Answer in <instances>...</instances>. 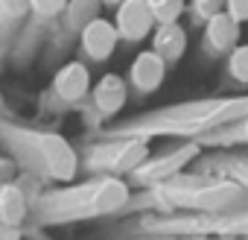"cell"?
<instances>
[{"instance_id": "4fadbf2b", "label": "cell", "mask_w": 248, "mask_h": 240, "mask_svg": "<svg viewBox=\"0 0 248 240\" xmlns=\"http://www.w3.org/2000/svg\"><path fill=\"white\" fill-rule=\"evenodd\" d=\"M126 100H129V82L117 73L99 76L91 91V103L99 117H117L123 111V105H126Z\"/></svg>"}, {"instance_id": "8fae6325", "label": "cell", "mask_w": 248, "mask_h": 240, "mask_svg": "<svg viewBox=\"0 0 248 240\" xmlns=\"http://www.w3.org/2000/svg\"><path fill=\"white\" fill-rule=\"evenodd\" d=\"M91 91H93L91 88V70H88L85 62H76V59L73 62H64L56 70V76H53V94L62 103H67V105L82 103Z\"/></svg>"}, {"instance_id": "4316f807", "label": "cell", "mask_w": 248, "mask_h": 240, "mask_svg": "<svg viewBox=\"0 0 248 240\" xmlns=\"http://www.w3.org/2000/svg\"><path fill=\"white\" fill-rule=\"evenodd\" d=\"M102 3H105V6H114V9H117L120 3H126V0H102Z\"/></svg>"}, {"instance_id": "7c38bea8", "label": "cell", "mask_w": 248, "mask_h": 240, "mask_svg": "<svg viewBox=\"0 0 248 240\" xmlns=\"http://www.w3.org/2000/svg\"><path fill=\"white\" fill-rule=\"evenodd\" d=\"M79 44H82V53L88 62H105V59H111V53L120 44V33L111 21L96 18L93 24H88L79 33Z\"/></svg>"}, {"instance_id": "cb8c5ba5", "label": "cell", "mask_w": 248, "mask_h": 240, "mask_svg": "<svg viewBox=\"0 0 248 240\" xmlns=\"http://www.w3.org/2000/svg\"><path fill=\"white\" fill-rule=\"evenodd\" d=\"M117 240H236V237H216V234H135Z\"/></svg>"}, {"instance_id": "7a4b0ae2", "label": "cell", "mask_w": 248, "mask_h": 240, "mask_svg": "<svg viewBox=\"0 0 248 240\" xmlns=\"http://www.w3.org/2000/svg\"><path fill=\"white\" fill-rule=\"evenodd\" d=\"M132 205V188L120 176H91L88 182L56 185L32 196L35 225H67L117 217Z\"/></svg>"}, {"instance_id": "9c48e42d", "label": "cell", "mask_w": 248, "mask_h": 240, "mask_svg": "<svg viewBox=\"0 0 248 240\" xmlns=\"http://www.w3.org/2000/svg\"><path fill=\"white\" fill-rule=\"evenodd\" d=\"M167 68L170 62L164 56H158L155 50H140L135 56V62L129 65V85L135 94L146 97V94H155L164 79H167Z\"/></svg>"}, {"instance_id": "603a6c76", "label": "cell", "mask_w": 248, "mask_h": 240, "mask_svg": "<svg viewBox=\"0 0 248 240\" xmlns=\"http://www.w3.org/2000/svg\"><path fill=\"white\" fill-rule=\"evenodd\" d=\"M70 0H32V15L38 21H53L59 15H64Z\"/></svg>"}, {"instance_id": "44dd1931", "label": "cell", "mask_w": 248, "mask_h": 240, "mask_svg": "<svg viewBox=\"0 0 248 240\" xmlns=\"http://www.w3.org/2000/svg\"><path fill=\"white\" fill-rule=\"evenodd\" d=\"M225 6H228V0H190L187 9H190V18H193L196 24H207L210 18L222 15Z\"/></svg>"}, {"instance_id": "9a60e30c", "label": "cell", "mask_w": 248, "mask_h": 240, "mask_svg": "<svg viewBox=\"0 0 248 240\" xmlns=\"http://www.w3.org/2000/svg\"><path fill=\"white\" fill-rule=\"evenodd\" d=\"M196 173L204 176H219V179H233L248 188V153H219L210 155L199 164Z\"/></svg>"}, {"instance_id": "30bf717a", "label": "cell", "mask_w": 248, "mask_h": 240, "mask_svg": "<svg viewBox=\"0 0 248 240\" xmlns=\"http://www.w3.org/2000/svg\"><path fill=\"white\" fill-rule=\"evenodd\" d=\"M239 27L228 12L210 18L204 24V33H202V50L204 56L210 59H222V56H231L236 47H239Z\"/></svg>"}, {"instance_id": "d4e9b609", "label": "cell", "mask_w": 248, "mask_h": 240, "mask_svg": "<svg viewBox=\"0 0 248 240\" xmlns=\"http://www.w3.org/2000/svg\"><path fill=\"white\" fill-rule=\"evenodd\" d=\"M225 12H228L236 24H245V21H248V0H228Z\"/></svg>"}, {"instance_id": "52a82bcc", "label": "cell", "mask_w": 248, "mask_h": 240, "mask_svg": "<svg viewBox=\"0 0 248 240\" xmlns=\"http://www.w3.org/2000/svg\"><path fill=\"white\" fill-rule=\"evenodd\" d=\"M199 155H202V144H199V141H181V144L172 147V150L152 153L149 161L132 176V182L140 185V188H146V190H152V188H158V185H167V182L178 179L181 170L190 167Z\"/></svg>"}, {"instance_id": "5bb4252c", "label": "cell", "mask_w": 248, "mask_h": 240, "mask_svg": "<svg viewBox=\"0 0 248 240\" xmlns=\"http://www.w3.org/2000/svg\"><path fill=\"white\" fill-rule=\"evenodd\" d=\"M32 220V196L15 182H3L0 188V225L6 228H24Z\"/></svg>"}, {"instance_id": "3957f363", "label": "cell", "mask_w": 248, "mask_h": 240, "mask_svg": "<svg viewBox=\"0 0 248 240\" xmlns=\"http://www.w3.org/2000/svg\"><path fill=\"white\" fill-rule=\"evenodd\" d=\"M0 138H3L9 158L35 179L53 185H73V179L82 170V153L59 132L3 123Z\"/></svg>"}, {"instance_id": "7402d4cb", "label": "cell", "mask_w": 248, "mask_h": 240, "mask_svg": "<svg viewBox=\"0 0 248 240\" xmlns=\"http://www.w3.org/2000/svg\"><path fill=\"white\" fill-rule=\"evenodd\" d=\"M228 76L239 85H248V44H239L228 56Z\"/></svg>"}, {"instance_id": "ba28073f", "label": "cell", "mask_w": 248, "mask_h": 240, "mask_svg": "<svg viewBox=\"0 0 248 240\" xmlns=\"http://www.w3.org/2000/svg\"><path fill=\"white\" fill-rule=\"evenodd\" d=\"M114 27L120 33V41L126 44H140L143 38L155 35L158 21L149 6V0H126L114 9Z\"/></svg>"}, {"instance_id": "e0dca14e", "label": "cell", "mask_w": 248, "mask_h": 240, "mask_svg": "<svg viewBox=\"0 0 248 240\" xmlns=\"http://www.w3.org/2000/svg\"><path fill=\"white\" fill-rule=\"evenodd\" d=\"M199 144L202 147H222L225 153H231L236 147H248V114L239 117L236 123H231V126H222V129L204 135Z\"/></svg>"}, {"instance_id": "8992f818", "label": "cell", "mask_w": 248, "mask_h": 240, "mask_svg": "<svg viewBox=\"0 0 248 240\" xmlns=\"http://www.w3.org/2000/svg\"><path fill=\"white\" fill-rule=\"evenodd\" d=\"M152 141L146 138H126V135H108L88 144L82 150V170L93 176H135L152 155Z\"/></svg>"}, {"instance_id": "5b68a950", "label": "cell", "mask_w": 248, "mask_h": 240, "mask_svg": "<svg viewBox=\"0 0 248 240\" xmlns=\"http://www.w3.org/2000/svg\"><path fill=\"white\" fill-rule=\"evenodd\" d=\"M135 234H216V237H236L248 240V205L213 217L202 214H158L149 220H140L129 225L120 237H135Z\"/></svg>"}, {"instance_id": "484cf974", "label": "cell", "mask_w": 248, "mask_h": 240, "mask_svg": "<svg viewBox=\"0 0 248 240\" xmlns=\"http://www.w3.org/2000/svg\"><path fill=\"white\" fill-rule=\"evenodd\" d=\"M0 240H24V228H6V225H0Z\"/></svg>"}, {"instance_id": "d6986e66", "label": "cell", "mask_w": 248, "mask_h": 240, "mask_svg": "<svg viewBox=\"0 0 248 240\" xmlns=\"http://www.w3.org/2000/svg\"><path fill=\"white\" fill-rule=\"evenodd\" d=\"M149 6L155 12V21L158 27L161 24H178V18L187 12V0H149Z\"/></svg>"}, {"instance_id": "2e32d148", "label": "cell", "mask_w": 248, "mask_h": 240, "mask_svg": "<svg viewBox=\"0 0 248 240\" xmlns=\"http://www.w3.org/2000/svg\"><path fill=\"white\" fill-rule=\"evenodd\" d=\"M187 44H190V38H187V30L181 24H161L152 35V50L158 56H164L170 65L187 53Z\"/></svg>"}, {"instance_id": "277c9868", "label": "cell", "mask_w": 248, "mask_h": 240, "mask_svg": "<svg viewBox=\"0 0 248 240\" xmlns=\"http://www.w3.org/2000/svg\"><path fill=\"white\" fill-rule=\"evenodd\" d=\"M149 205L161 214H225L248 205V188L233 179L193 173L187 179H172L149 190Z\"/></svg>"}, {"instance_id": "ac0fdd59", "label": "cell", "mask_w": 248, "mask_h": 240, "mask_svg": "<svg viewBox=\"0 0 248 240\" xmlns=\"http://www.w3.org/2000/svg\"><path fill=\"white\" fill-rule=\"evenodd\" d=\"M105 3L102 0H70L67 3V9H64V15H62V21H64V30L73 35V33H82L88 24H93L96 18H99V9H102Z\"/></svg>"}, {"instance_id": "6da1fadb", "label": "cell", "mask_w": 248, "mask_h": 240, "mask_svg": "<svg viewBox=\"0 0 248 240\" xmlns=\"http://www.w3.org/2000/svg\"><path fill=\"white\" fill-rule=\"evenodd\" d=\"M248 114V94L233 97H204L187 100L175 105H164L146 114H138L126 123L108 129V135H126V138H181V141H202L204 135L236 123Z\"/></svg>"}, {"instance_id": "ffe728a7", "label": "cell", "mask_w": 248, "mask_h": 240, "mask_svg": "<svg viewBox=\"0 0 248 240\" xmlns=\"http://www.w3.org/2000/svg\"><path fill=\"white\" fill-rule=\"evenodd\" d=\"M30 12H32V0H0V18H3L6 35H9V27L24 21Z\"/></svg>"}]
</instances>
